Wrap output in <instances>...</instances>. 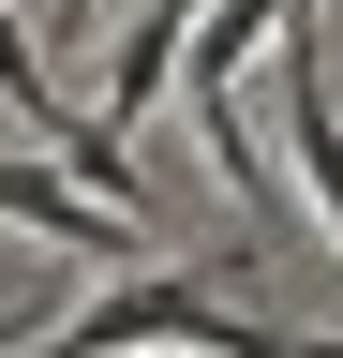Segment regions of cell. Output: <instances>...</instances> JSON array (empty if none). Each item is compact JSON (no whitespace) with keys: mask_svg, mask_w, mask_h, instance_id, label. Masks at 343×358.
Listing matches in <instances>:
<instances>
[{"mask_svg":"<svg viewBox=\"0 0 343 358\" xmlns=\"http://www.w3.org/2000/svg\"><path fill=\"white\" fill-rule=\"evenodd\" d=\"M269 45H284V164H298V194H314V224L343 239V105H328V30H314V0H298Z\"/></svg>","mask_w":343,"mask_h":358,"instance_id":"6da1fadb","label":"cell"},{"mask_svg":"<svg viewBox=\"0 0 343 358\" xmlns=\"http://www.w3.org/2000/svg\"><path fill=\"white\" fill-rule=\"evenodd\" d=\"M0 224L45 239V254H75V268H135V254H149V224L105 209V194H75L60 164H0Z\"/></svg>","mask_w":343,"mask_h":358,"instance_id":"7a4b0ae2","label":"cell"},{"mask_svg":"<svg viewBox=\"0 0 343 358\" xmlns=\"http://www.w3.org/2000/svg\"><path fill=\"white\" fill-rule=\"evenodd\" d=\"M180 30H194V0H135V15H119V60H105V134H135L164 90H180Z\"/></svg>","mask_w":343,"mask_h":358,"instance_id":"3957f363","label":"cell"},{"mask_svg":"<svg viewBox=\"0 0 343 358\" xmlns=\"http://www.w3.org/2000/svg\"><path fill=\"white\" fill-rule=\"evenodd\" d=\"M0 120H30V134L60 120V75H45V45H30L15 15H0Z\"/></svg>","mask_w":343,"mask_h":358,"instance_id":"277c9868","label":"cell"},{"mask_svg":"<svg viewBox=\"0 0 343 358\" xmlns=\"http://www.w3.org/2000/svg\"><path fill=\"white\" fill-rule=\"evenodd\" d=\"M30 329H45V313H0V358H15V343H30Z\"/></svg>","mask_w":343,"mask_h":358,"instance_id":"5b68a950","label":"cell"},{"mask_svg":"<svg viewBox=\"0 0 343 358\" xmlns=\"http://www.w3.org/2000/svg\"><path fill=\"white\" fill-rule=\"evenodd\" d=\"M75 15H90V30H105V0H75Z\"/></svg>","mask_w":343,"mask_h":358,"instance_id":"8992f818","label":"cell"}]
</instances>
